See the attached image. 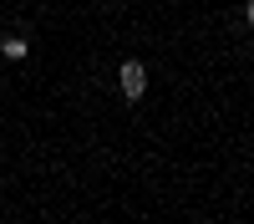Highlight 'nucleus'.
<instances>
[{
    "mask_svg": "<svg viewBox=\"0 0 254 224\" xmlns=\"http://www.w3.org/2000/svg\"><path fill=\"white\" fill-rule=\"evenodd\" d=\"M117 81H122V97L137 102V97L147 92V72H142V61H127V67L117 72Z\"/></svg>",
    "mask_w": 254,
    "mask_h": 224,
    "instance_id": "f257e3e1",
    "label": "nucleus"
},
{
    "mask_svg": "<svg viewBox=\"0 0 254 224\" xmlns=\"http://www.w3.org/2000/svg\"><path fill=\"white\" fill-rule=\"evenodd\" d=\"M0 56H5V61H26V56H31L26 36H10V41H0Z\"/></svg>",
    "mask_w": 254,
    "mask_h": 224,
    "instance_id": "f03ea898",
    "label": "nucleus"
}]
</instances>
